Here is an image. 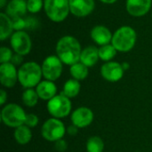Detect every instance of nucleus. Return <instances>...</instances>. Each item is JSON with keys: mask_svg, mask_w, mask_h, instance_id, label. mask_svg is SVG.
Here are the masks:
<instances>
[{"mask_svg": "<svg viewBox=\"0 0 152 152\" xmlns=\"http://www.w3.org/2000/svg\"><path fill=\"white\" fill-rule=\"evenodd\" d=\"M117 50L112 45V44H108L105 45H102L99 47V57L102 61L108 62L111 61L112 59L117 55Z\"/></svg>", "mask_w": 152, "mask_h": 152, "instance_id": "5701e85b", "label": "nucleus"}, {"mask_svg": "<svg viewBox=\"0 0 152 152\" xmlns=\"http://www.w3.org/2000/svg\"><path fill=\"white\" fill-rule=\"evenodd\" d=\"M38 98L37 91L32 88L26 89L22 94V102L28 107H34L37 105Z\"/></svg>", "mask_w": 152, "mask_h": 152, "instance_id": "393cba45", "label": "nucleus"}, {"mask_svg": "<svg viewBox=\"0 0 152 152\" xmlns=\"http://www.w3.org/2000/svg\"><path fill=\"white\" fill-rule=\"evenodd\" d=\"M71 102L69 98L63 94L55 95L47 102V110L55 118H62L69 115L71 111Z\"/></svg>", "mask_w": 152, "mask_h": 152, "instance_id": "423d86ee", "label": "nucleus"}, {"mask_svg": "<svg viewBox=\"0 0 152 152\" xmlns=\"http://www.w3.org/2000/svg\"><path fill=\"white\" fill-rule=\"evenodd\" d=\"M7 4V0H0V8H4Z\"/></svg>", "mask_w": 152, "mask_h": 152, "instance_id": "e433bc0d", "label": "nucleus"}, {"mask_svg": "<svg viewBox=\"0 0 152 152\" xmlns=\"http://www.w3.org/2000/svg\"><path fill=\"white\" fill-rule=\"evenodd\" d=\"M104 150V142L99 136L90 137L86 142L87 152H102Z\"/></svg>", "mask_w": 152, "mask_h": 152, "instance_id": "b1692460", "label": "nucleus"}, {"mask_svg": "<svg viewBox=\"0 0 152 152\" xmlns=\"http://www.w3.org/2000/svg\"><path fill=\"white\" fill-rule=\"evenodd\" d=\"M77 129H78V127H77L76 126L72 125V126H69V128H68V134H70V135H76L77 134Z\"/></svg>", "mask_w": 152, "mask_h": 152, "instance_id": "72a5a7b5", "label": "nucleus"}, {"mask_svg": "<svg viewBox=\"0 0 152 152\" xmlns=\"http://www.w3.org/2000/svg\"><path fill=\"white\" fill-rule=\"evenodd\" d=\"M38 118L37 115L29 113L26 115V118H25V122L24 125H26L28 127H35L36 126H37L38 124Z\"/></svg>", "mask_w": 152, "mask_h": 152, "instance_id": "c85d7f7f", "label": "nucleus"}, {"mask_svg": "<svg viewBox=\"0 0 152 152\" xmlns=\"http://www.w3.org/2000/svg\"><path fill=\"white\" fill-rule=\"evenodd\" d=\"M29 128L30 127L27 126L26 125H22L15 129L14 138L19 144L25 145L30 142L32 138V134Z\"/></svg>", "mask_w": 152, "mask_h": 152, "instance_id": "aec40b11", "label": "nucleus"}, {"mask_svg": "<svg viewBox=\"0 0 152 152\" xmlns=\"http://www.w3.org/2000/svg\"><path fill=\"white\" fill-rule=\"evenodd\" d=\"M12 51L7 46H2L0 48V62L1 63H7L11 62L12 58Z\"/></svg>", "mask_w": 152, "mask_h": 152, "instance_id": "bb28decb", "label": "nucleus"}, {"mask_svg": "<svg viewBox=\"0 0 152 152\" xmlns=\"http://www.w3.org/2000/svg\"><path fill=\"white\" fill-rule=\"evenodd\" d=\"M27 12V0H10L5 7V13L12 19L23 17Z\"/></svg>", "mask_w": 152, "mask_h": 152, "instance_id": "dca6fc26", "label": "nucleus"}, {"mask_svg": "<svg viewBox=\"0 0 152 152\" xmlns=\"http://www.w3.org/2000/svg\"><path fill=\"white\" fill-rule=\"evenodd\" d=\"M54 148H55V150H57L58 151L63 152L67 150V148H68V145H67V142H66L64 140L61 139V140H59V141L55 142Z\"/></svg>", "mask_w": 152, "mask_h": 152, "instance_id": "7c9ffc66", "label": "nucleus"}, {"mask_svg": "<svg viewBox=\"0 0 152 152\" xmlns=\"http://www.w3.org/2000/svg\"><path fill=\"white\" fill-rule=\"evenodd\" d=\"M90 36L95 44L102 46L108 44H111L113 34L106 26L96 25L91 29Z\"/></svg>", "mask_w": 152, "mask_h": 152, "instance_id": "2eb2a0df", "label": "nucleus"}, {"mask_svg": "<svg viewBox=\"0 0 152 152\" xmlns=\"http://www.w3.org/2000/svg\"><path fill=\"white\" fill-rule=\"evenodd\" d=\"M42 77V68L35 61L25 62L18 69V81L26 89L37 86Z\"/></svg>", "mask_w": 152, "mask_h": 152, "instance_id": "f03ea898", "label": "nucleus"}, {"mask_svg": "<svg viewBox=\"0 0 152 152\" xmlns=\"http://www.w3.org/2000/svg\"><path fill=\"white\" fill-rule=\"evenodd\" d=\"M122 67H123L124 70H127V69H129L130 65H129L128 62H123V63H122Z\"/></svg>", "mask_w": 152, "mask_h": 152, "instance_id": "c9c22d12", "label": "nucleus"}, {"mask_svg": "<svg viewBox=\"0 0 152 152\" xmlns=\"http://www.w3.org/2000/svg\"><path fill=\"white\" fill-rule=\"evenodd\" d=\"M136 40V31L130 26H122L114 32L111 44L118 52L127 53L134 47Z\"/></svg>", "mask_w": 152, "mask_h": 152, "instance_id": "7ed1b4c3", "label": "nucleus"}, {"mask_svg": "<svg viewBox=\"0 0 152 152\" xmlns=\"http://www.w3.org/2000/svg\"><path fill=\"white\" fill-rule=\"evenodd\" d=\"M69 73L71 77L76 79V80H84L85 78L87 77L88 76V67L84 65L82 62L78 61L73 65L70 66L69 68Z\"/></svg>", "mask_w": 152, "mask_h": 152, "instance_id": "4be33fe9", "label": "nucleus"}, {"mask_svg": "<svg viewBox=\"0 0 152 152\" xmlns=\"http://www.w3.org/2000/svg\"><path fill=\"white\" fill-rule=\"evenodd\" d=\"M56 55L62 63L66 65H73L80 61L82 47L79 41L69 35L61 37L56 44Z\"/></svg>", "mask_w": 152, "mask_h": 152, "instance_id": "f257e3e1", "label": "nucleus"}, {"mask_svg": "<svg viewBox=\"0 0 152 152\" xmlns=\"http://www.w3.org/2000/svg\"><path fill=\"white\" fill-rule=\"evenodd\" d=\"M70 13L78 18L90 15L95 7L94 0H69Z\"/></svg>", "mask_w": 152, "mask_h": 152, "instance_id": "9b49d317", "label": "nucleus"}, {"mask_svg": "<svg viewBox=\"0 0 152 152\" xmlns=\"http://www.w3.org/2000/svg\"><path fill=\"white\" fill-rule=\"evenodd\" d=\"M94 120L93 111L86 107H80L75 110L71 114V121L78 128H84L92 124Z\"/></svg>", "mask_w": 152, "mask_h": 152, "instance_id": "4468645a", "label": "nucleus"}, {"mask_svg": "<svg viewBox=\"0 0 152 152\" xmlns=\"http://www.w3.org/2000/svg\"><path fill=\"white\" fill-rule=\"evenodd\" d=\"M36 91L40 99L49 101L56 95L57 87L53 81L44 80L37 86Z\"/></svg>", "mask_w": 152, "mask_h": 152, "instance_id": "f3484780", "label": "nucleus"}, {"mask_svg": "<svg viewBox=\"0 0 152 152\" xmlns=\"http://www.w3.org/2000/svg\"><path fill=\"white\" fill-rule=\"evenodd\" d=\"M62 61L57 55L47 56L41 65L43 77L45 80L53 82L57 80L62 73Z\"/></svg>", "mask_w": 152, "mask_h": 152, "instance_id": "1a4fd4ad", "label": "nucleus"}, {"mask_svg": "<svg viewBox=\"0 0 152 152\" xmlns=\"http://www.w3.org/2000/svg\"><path fill=\"white\" fill-rule=\"evenodd\" d=\"M18 81V70L12 62L1 63L0 65V82L3 86L11 88Z\"/></svg>", "mask_w": 152, "mask_h": 152, "instance_id": "f8f14e48", "label": "nucleus"}, {"mask_svg": "<svg viewBox=\"0 0 152 152\" xmlns=\"http://www.w3.org/2000/svg\"><path fill=\"white\" fill-rule=\"evenodd\" d=\"M124 69L122 64L117 61L105 62L101 68V74L102 77L109 82H118L124 76Z\"/></svg>", "mask_w": 152, "mask_h": 152, "instance_id": "9d476101", "label": "nucleus"}, {"mask_svg": "<svg viewBox=\"0 0 152 152\" xmlns=\"http://www.w3.org/2000/svg\"><path fill=\"white\" fill-rule=\"evenodd\" d=\"M13 23V28L15 31H20L26 29V20L22 17H18L12 19Z\"/></svg>", "mask_w": 152, "mask_h": 152, "instance_id": "cd10ccee", "label": "nucleus"}, {"mask_svg": "<svg viewBox=\"0 0 152 152\" xmlns=\"http://www.w3.org/2000/svg\"><path fill=\"white\" fill-rule=\"evenodd\" d=\"M27 8L28 12L30 13H37L42 8H44L43 0H27Z\"/></svg>", "mask_w": 152, "mask_h": 152, "instance_id": "a878e982", "label": "nucleus"}, {"mask_svg": "<svg viewBox=\"0 0 152 152\" xmlns=\"http://www.w3.org/2000/svg\"><path fill=\"white\" fill-rule=\"evenodd\" d=\"M12 19L5 12H0V40L4 41L13 34Z\"/></svg>", "mask_w": 152, "mask_h": 152, "instance_id": "6ab92c4d", "label": "nucleus"}, {"mask_svg": "<svg viewBox=\"0 0 152 152\" xmlns=\"http://www.w3.org/2000/svg\"><path fill=\"white\" fill-rule=\"evenodd\" d=\"M25 20H26V29L33 30L39 27L38 20L34 17H27L25 18Z\"/></svg>", "mask_w": 152, "mask_h": 152, "instance_id": "c756f323", "label": "nucleus"}, {"mask_svg": "<svg viewBox=\"0 0 152 152\" xmlns=\"http://www.w3.org/2000/svg\"><path fill=\"white\" fill-rule=\"evenodd\" d=\"M6 100H7V94H6V92L4 90L2 89L0 91V105L4 104Z\"/></svg>", "mask_w": 152, "mask_h": 152, "instance_id": "473e14b6", "label": "nucleus"}, {"mask_svg": "<svg viewBox=\"0 0 152 152\" xmlns=\"http://www.w3.org/2000/svg\"><path fill=\"white\" fill-rule=\"evenodd\" d=\"M10 45L15 53L20 54L22 56L28 54L32 48L31 38L25 30L13 32L10 37Z\"/></svg>", "mask_w": 152, "mask_h": 152, "instance_id": "6e6552de", "label": "nucleus"}, {"mask_svg": "<svg viewBox=\"0 0 152 152\" xmlns=\"http://www.w3.org/2000/svg\"><path fill=\"white\" fill-rule=\"evenodd\" d=\"M66 128L64 124L55 118H49L46 120L41 129L42 136L49 142H57L64 136Z\"/></svg>", "mask_w": 152, "mask_h": 152, "instance_id": "0eeeda50", "label": "nucleus"}, {"mask_svg": "<svg viewBox=\"0 0 152 152\" xmlns=\"http://www.w3.org/2000/svg\"><path fill=\"white\" fill-rule=\"evenodd\" d=\"M44 10L53 22H62L70 13L69 0H44Z\"/></svg>", "mask_w": 152, "mask_h": 152, "instance_id": "20e7f679", "label": "nucleus"}, {"mask_svg": "<svg viewBox=\"0 0 152 152\" xmlns=\"http://www.w3.org/2000/svg\"><path fill=\"white\" fill-rule=\"evenodd\" d=\"M100 1L103 4H112L116 3L118 0H100Z\"/></svg>", "mask_w": 152, "mask_h": 152, "instance_id": "f704fd0d", "label": "nucleus"}, {"mask_svg": "<svg viewBox=\"0 0 152 152\" xmlns=\"http://www.w3.org/2000/svg\"><path fill=\"white\" fill-rule=\"evenodd\" d=\"M26 113L18 104L10 103L5 105L1 111V119L9 127H19L24 125Z\"/></svg>", "mask_w": 152, "mask_h": 152, "instance_id": "39448f33", "label": "nucleus"}, {"mask_svg": "<svg viewBox=\"0 0 152 152\" xmlns=\"http://www.w3.org/2000/svg\"><path fill=\"white\" fill-rule=\"evenodd\" d=\"M152 0H126V9L133 17H142L151 8Z\"/></svg>", "mask_w": 152, "mask_h": 152, "instance_id": "ddd939ff", "label": "nucleus"}, {"mask_svg": "<svg viewBox=\"0 0 152 152\" xmlns=\"http://www.w3.org/2000/svg\"><path fill=\"white\" fill-rule=\"evenodd\" d=\"M22 61H23V56L20 55V54H18V53H14L12 60H11V62L15 66L20 65Z\"/></svg>", "mask_w": 152, "mask_h": 152, "instance_id": "2f4dec72", "label": "nucleus"}, {"mask_svg": "<svg viewBox=\"0 0 152 152\" xmlns=\"http://www.w3.org/2000/svg\"><path fill=\"white\" fill-rule=\"evenodd\" d=\"M80 83L78 80H76L74 78L69 79L66 81V83L63 86V90L61 94L65 95L68 98H74L76 97L79 92H80Z\"/></svg>", "mask_w": 152, "mask_h": 152, "instance_id": "412c9836", "label": "nucleus"}, {"mask_svg": "<svg viewBox=\"0 0 152 152\" xmlns=\"http://www.w3.org/2000/svg\"><path fill=\"white\" fill-rule=\"evenodd\" d=\"M99 48L94 45H89L82 49L80 55V62L90 68L94 66L99 61Z\"/></svg>", "mask_w": 152, "mask_h": 152, "instance_id": "a211bd4d", "label": "nucleus"}]
</instances>
